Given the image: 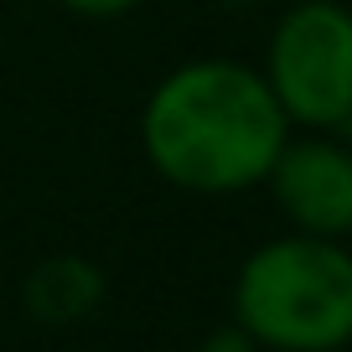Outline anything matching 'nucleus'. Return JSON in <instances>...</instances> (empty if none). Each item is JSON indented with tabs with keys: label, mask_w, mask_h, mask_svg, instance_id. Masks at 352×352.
<instances>
[{
	"label": "nucleus",
	"mask_w": 352,
	"mask_h": 352,
	"mask_svg": "<svg viewBox=\"0 0 352 352\" xmlns=\"http://www.w3.org/2000/svg\"><path fill=\"white\" fill-rule=\"evenodd\" d=\"M290 130L296 124L275 104L264 73L239 57H192L171 67L140 109L145 161L192 197L259 187Z\"/></svg>",
	"instance_id": "f257e3e1"
},
{
	"label": "nucleus",
	"mask_w": 352,
	"mask_h": 352,
	"mask_svg": "<svg viewBox=\"0 0 352 352\" xmlns=\"http://www.w3.org/2000/svg\"><path fill=\"white\" fill-rule=\"evenodd\" d=\"M233 327L264 352L352 347V249L316 233L259 243L233 275Z\"/></svg>",
	"instance_id": "f03ea898"
},
{
	"label": "nucleus",
	"mask_w": 352,
	"mask_h": 352,
	"mask_svg": "<svg viewBox=\"0 0 352 352\" xmlns=\"http://www.w3.org/2000/svg\"><path fill=\"white\" fill-rule=\"evenodd\" d=\"M264 83L296 130L352 124V11L342 0H296L270 32Z\"/></svg>",
	"instance_id": "7ed1b4c3"
},
{
	"label": "nucleus",
	"mask_w": 352,
	"mask_h": 352,
	"mask_svg": "<svg viewBox=\"0 0 352 352\" xmlns=\"http://www.w3.org/2000/svg\"><path fill=\"white\" fill-rule=\"evenodd\" d=\"M264 187L296 233L347 239L352 233V140L337 130H306L280 145Z\"/></svg>",
	"instance_id": "20e7f679"
},
{
	"label": "nucleus",
	"mask_w": 352,
	"mask_h": 352,
	"mask_svg": "<svg viewBox=\"0 0 352 352\" xmlns=\"http://www.w3.org/2000/svg\"><path fill=\"white\" fill-rule=\"evenodd\" d=\"M99 270L88 259H73V254H63V259H47L32 270V280H26V306H32V316L42 321H78L88 316V311L99 306Z\"/></svg>",
	"instance_id": "39448f33"
},
{
	"label": "nucleus",
	"mask_w": 352,
	"mask_h": 352,
	"mask_svg": "<svg viewBox=\"0 0 352 352\" xmlns=\"http://www.w3.org/2000/svg\"><path fill=\"white\" fill-rule=\"evenodd\" d=\"M57 6L73 11V16H83V21H114V16L135 11L140 0H57Z\"/></svg>",
	"instance_id": "423d86ee"
},
{
	"label": "nucleus",
	"mask_w": 352,
	"mask_h": 352,
	"mask_svg": "<svg viewBox=\"0 0 352 352\" xmlns=\"http://www.w3.org/2000/svg\"><path fill=\"white\" fill-rule=\"evenodd\" d=\"M192 352H264V347L243 327H223V331H212V337H202Z\"/></svg>",
	"instance_id": "0eeeda50"
}]
</instances>
